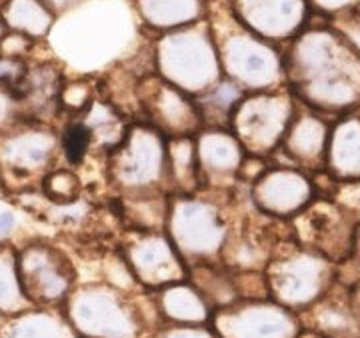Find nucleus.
Wrapping results in <instances>:
<instances>
[{
	"mask_svg": "<svg viewBox=\"0 0 360 338\" xmlns=\"http://www.w3.org/2000/svg\"><path fill=\"white\" fill-rule=\"evenodd\" d=\"M288 224L300 247L314 250L340 266L350 256L359 219L335 198L316 196Z\"/></svg>",
	"mask_w": 360,
	"mask_h": 338,
	"instance_id": "39448f33",
	"label": "nucleus"
},
{
	"mask_svg": "<svg viewBox=\"0 0 360 338\" xmlns=\"http://www.w3.org/2000/svg\"><path fill=\"white\" fill-rule=\"evenodd\" d=\"M210 326L219 338H298L302 323L276 300H238L212 312Z\"/></svg>",
	"mask_w": 360,
	"mask_h": 338,
	"instance_id": "6e6552de",
	"label": "nucleus"
},
{
	"mask_svg": "<svg viewBox=\"0 0 360 338\" xmlns=\"http://www.w3.org/2000/svg\"><path fill=\"white\" fill-rule=\"evenodd\" d=\"M236 188L231 193L170 196L167 233L188 268L206 262H220L222 248L231 233Z\"/></svg>",
	"mask_w": 360,
	"mask_h": 338,
	"instance_id": "f03ea898",
	"label": "nucleus"
},
{
	"mask_svg": "<svg viewBox=\"0 0 360 338\" xmlns=\"http://www.w3.org/2000/svg\"><path fill=\"white\" fill-rule=\"evenodd\" d=\"M16 262L20 288L32 304H65L72 294V264L52 248H30Z\"/></svg>",
	"mask_w": 360,
	"mask_h": 338,
	"instance_id": "9b49d317",
	"label": "nucleus"
},
{
	"mask_svg": "<svg viewBox=\"0 0 360 338\" xmlns=\"http://www.w3.org/2000/svg\"><path fill=\"white\" fill-rule=\"evenodd\" d=\"M302 328L326 338H360V316L350 288L336 282L319 302L298 314Z\"/></svg>",
	"mask_w": 360,
	"mask_h": 338,
	"instance_id": "ddd939ff",
	"label": "nucleus"
},
{
	"mask_svg": "<svg viewBox=\"0 0 360 338\" xmlns=\"http://www.w3.org/2000/svg\"><path fill=\"white\" fill-rule=\"evenodd\" d=\"M360 280V221L354 228V238H352V248H350V256H348L340 266H338V282L340 285L352 286Z\"/></svg>",
	"mask_w": 360,
	"mask_h": 338,
	"instance_id": "6ab92c4d",
	"label": "nucleus"
},
{
	"mask_svg": "<svg viewBox=\"0 0 360 338\" xmlns=\"http://www.w3.org/2000/svg\"><path fill=\"white\" fill-rule=\"evenodd\" d=\"M150 338H219L210 325H160Z\"/></svg>",
	"mask_w": 360,
	"mask_h": 338,
	"instance_id": "a211bd4d",
	"label": "nucleus"
},
{
	"mask_svg": "<svg viewBox=\"0 0 360 338\" xmlns=\"http://www.w3.org/2000/svg\"><path fill=\"white\" fill-rule=\"evenodd\" d=\"M252 204L278 221H290L319 196L314 176L300 169L270 164L250 188Z\"/></svg>",
	"mask_w": 360,
	"mask_h": 338,
	"instance_id": "9d476101",
	"label": "nucleus"
},
{
	"mask_svg": "<svg viewBox=\"0 0 360 338\" xmlns=\"http://www.w3.org/2000/svg\"><path fill=\"white\" fill-rule=\"evenodd\" d=\"M92 143H94V134L89 124L75 122L65 130L60 146H63V152L70 164H80L89 156Z\"/></svg>",
	"mask_w": 360,
	"mask_h": 338,
	"instance_id": "f3484780",
	"label": "nucleus"
},
{
	"mask_svg": "<svg viewBox=\"0 0 360 338\" xmlns=\"http://www.w3.org/2000/svg\"><path fill=\"white\" fill-rule=\"evenodd\" d=\"M162 325H210L212 308L188 278L153 292Z\"/></svg>",
	"mask_w": 360,
	"mask_h": 338,
	"instance_id": "2eb2a0df",
	"label": "nucleus"
},
{
	"mask_svg": "<svg viewBox=\"0 0 360 338\" xmlns=\"http://www.w3.org/2000/svg\"><path fill=\"white\" fill-rule=\"evenodd\" d=\"M278 96L258 94L243 98L236 104L231 118L232 134L243 144L246 155L270 158L283 143L290 118L295 115L296 100L284 98L276 103Z\"/></svg>",
	"mask_w": 360,
	"mask_h": 338,
	"instance_id": "0eeeda50",
	"label": "nucleus"
},
{
	"mask_svg": "<svg viewBox=\"0 0 360 338\" xmlns=\"http://www.w3.org/2000/svg\"><path fill=\"white\" fill-rule=\"evenodd\" d=\"M142 290L155 292L188 278V266L167 230H127L118 247Z\"/></svg>",
	"mask_w": 360,
	"mask_h": 338,
	"instance_id": "423d86ee",
	"label": "nucleus"
},
{
	"mask_svg": "<svg viewBox=\"0 0 360 338\" xmlns=\"http://www.w3.org/2000/svg\"><path fill=\"white\" fill-rule=\"evenodd\" d=\"M80 338H82V337H80Z\"/></svg>",
	"mask_w": 360,
	"mask_h": 338,
	"instance_id": "5701e85b",
	"label": "nucleus"
},
{
	"mask_svg": "<svg viewBox=\"0 0 360 338\" xmlns=\"http://www.w3.org/2000/svg\"><path fill=\"white\" fill-rule=\"evenodd\" d=\"M326 172L336 182L360 181V110L333 120Z\"/></svg>",
	"mask_w": 360,
	"mask_h": 338,
	"instance_id": "4468645a",
	"label": "nucleus"
},
{
	"mask_svg": "<svg viewBox=\"0 0 360 338\" xmlns=\"http://www.w3.org/2000/svg\"><path fill=\"white\" fill-rule=\"evenodd\" d=\"M200 193H231L238 186L245 148L231 129H202L196 134Z\"/></svg>",
	"mask_w": 360,
	"mask_h": 338,
	"instance_id": "f8f14e48",
	"label": "nucleus"
},
{
	"mask_svg": "<svg viewBox=\"0 0 360 338\" xmlns=\"http://www.w3.org/2000/svg\"><path fill=\"white\" fill-rule=\"evenodd\" d=\"M168 138L150 122L129 124L124 138L106 152V174L120 196L168 190Z\"/></svg>",
	"mask_w": 360,
	"mask_h": 338,
	"instance_id": "7ed1b4c3",
	"label": "nucleus"
},
{
	"mask_svg": "<svg viewBox=\"0 0 360 338\" xmlns=\"http://www.w3.org/2000/svg\"><path fill=\"white\" fill-rule=\"evenodd\" d=\"M333 120L307 104L296 103L295 115L286 129L283 143L270 156L272 164L292 167L309 174L326 170V150Z\"/></svg>",
	"mask_w": 360,
	"mask_h": 338,
	"instance_id": "1a4fd4ad",
	"label": "nucleus"
},
{
	"mask_svg": "<svg viewBox=\"0 0 360 338\" xmlns=\"http://www.w3.org/2000/svg\"><path fill=\"white\" fill-rule=\"evenodd\" d=\"M188 282L202 294L208 306L214 311L226 308L240 300L236 276L220 262H206L188 268Z\"/></svg>",
	"mask_w": 360,
	"mask_h": 338,
	"instance_id": "dca6fc26",
	"label": "nucleus"
},
{
	"mask_svg": "<svg viewBox=\"0 0 360 338\" xmlns=\"http://www.w3.org/2000/svg\"><path fill=\"white\" fill-rule=\"evenodd\" d=\"M350 292H352V300H354V306H356V311H359L360 316V280L350 288Z\"/></svg>",
	"mask_w": 360,
	"mask_h": 338,
	"instance_id": "412c9836",
	"label": "nucleus"
},
{
	"mask_svg": "<svg viewBox=\"0 0 360 338\" xmlns=\"http://www.w3.org/2000/svg\"><path fill=\"white\" fill-rule=\"evenodd\" d=\"M14 216L13 214H0V233H6L8 228H13Z\"/></svg>",
	"mask_w": 360,
	"mask_h": 338,
	"instance_id": "aec40b11",
	"label": "nucleus"
},
{
	"mask_svg": "<svg viewBox=\"0 0 360 338\" xmlns=\"http://www.w3.org/2000/svg\"><path fill=\"white\" fill-rule=\"evenodd\" d=\"M298 338H326L319 334V332H314V330H309V328H302V332L298 334Z\"/></svg>",
	"mask_w": 360,
	"mask_h": 338,
	"instance_id": "4be33fe9",
	"label": "nucleus"
},
{
	"mask_svg": "<svg viewBox=\"0 0 360 338\" xmlns=\"http://www.w3.org/2000/svg\"><path fill=\"white\" fill-rule=\"evenodd\" d=\"M65 304L82 338H150L162 325L153 292H129L110 282L75 290Z\"/></svg>",
	"mask_w": 360,
	"mask_h": 338,
	"instance_id": "f257e3e1",
	"label": "nucleus"
},
{
	"mask_svg": "<svg viewBox=\"0 0 360 338\" xmlns=\"http://www.w3.org/2000/svg\"><path fill=\"white\" fill-rule=\"evenodd\" d=\"M264 274L270 299L300 314L338 282V264L286 238L276 245Z\"/></svg>",
	"mask_w": 360,
	"mask_h": 338,
	"instance_id": "20e7f679",
	"label": "nucleus"
}]
</instances>
